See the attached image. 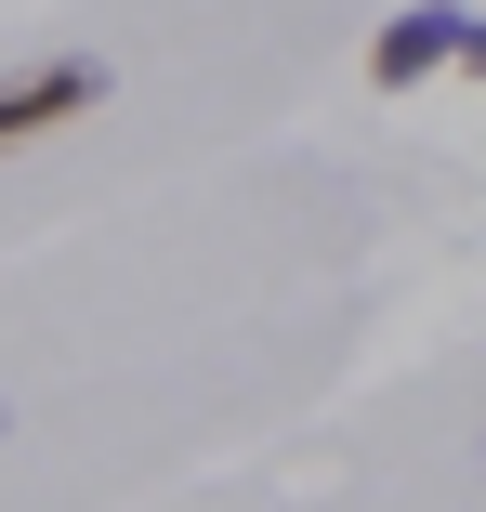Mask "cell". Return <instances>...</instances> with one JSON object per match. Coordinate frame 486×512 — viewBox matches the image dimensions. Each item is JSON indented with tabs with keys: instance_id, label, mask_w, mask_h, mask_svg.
Wrapping results in <instances>:
<instances>
[{
	"instance_id": "obj_1",
	"label": "cell",
	"mask_w": 486,
	"mask_h": 512,
	"mask_svg": "<svg viewBox=\"0 0 486 512\" xmlns=\"http://www.w3.org/2000/svg\"><path fill=\"white\" fill-rule=\"evenodd\" d=\"M92 106H106V66H92V53H53L27 79H0V158L40 145V132H66V119H92Z\"/></svg>"
},
{
	"instance_id": "obj_2",
	"label": "cell",
	"mask_w": 486,
	"mask_h": 512,
	"mask_svg": "<svg viewBox=\"0 0 486 512\" xmlns=\"http://www.w3.org/2000/svg\"><path fill=\"white\" fill-rule=\"evenodd\" d=\"M460 40H473L460 0H421V14H395V27L368 40V79H381V92H421L434 66H460Z\"/></svg>"
},
{
	"instance_id": "obj_3",
	"label": "cell",
	"mask_w": 486,
	"mask_h": 512,
	"mask_svg": "<svg viewBox=\"0 0 486 512\" xmlns=\"http://www.w3.org/2000/svg\"><path fill=\"white\" fill-rule=\"evenodd\" d=\"M460 66H486V27H473V40H460Z\"/></svg>"
}]
</instances>
